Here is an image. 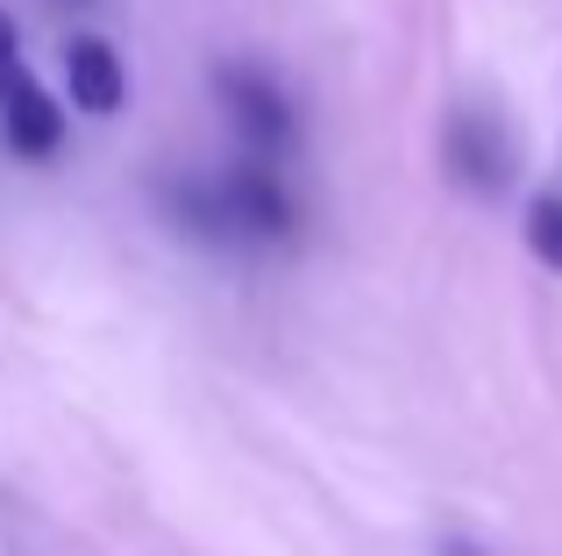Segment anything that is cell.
Here are the masks:
<instances>
[{"label":"cell","instance_id":"52a82bcc","mask_svg":"<svg viewBox=\"0 0 562 556\" xmlns=\"http://www.w3.org/2000/svg\"><path fill=\"white\" fill-rule=\"evenodd\" d=\"M14 71H29V65H22V36H14V22L0 14V86H8Z\"/></svg>","mask_w":562,"mask_h":556},{"label":"cell","instance_id":"5b68a950","mask_svg":"<svg viewBox=\"0 0 562 556\" xmlns=\"http://www.w3.org/2000/svg\"><path fill=\"white\" fill-rule=\"evenodd\" d=\"M65 79H71V100H79L86 114H114L128 100L122 57H114V43H100V36H79L65 51Z\"/></svg>","mask_w":562,"mask_h":556},{"label":"cell","instance_id":"277c9868","mask_svg":"<svg viewBox=\"0 0 562 556\" xmlns=\"http://www.w3.org/2000/svg\"><path fill=\"white\" fill-rule=\"evenodd\" d=\"M0 136H8L14 157H50L57 143H65V114H57V100L43 93L29 71H14V79L0 86Z\"/></svg>","mask_w":562,"mask_h":556},{"label":"cell","instance_id":"6da1fadb","mask_svg":"<svg viewBox=\"0 0 562 556\" xmlns=\"http://www.w3.org/2000/svg\"><path fill=\"white\" fill-rule=\"evenodd\" d=\"M441 165H449V179L463 186V193H477V200L506 193L513 186V136H506V122L484 114V108H456L449 129H441Z\"/></svg>","mask_w":562,"mask_h":556},{"label":"cell","instance_id":"8992f818","mask_svg":"<svg viewBox=\"0 0 562 556\" xmlns=\"http://www.w3.org/2000/svg\"><path fill=\"white\" fill-rule=\"evenodd\" d=\"M527 251L549 271H562V193H541L535 208H527Z\"/></svg>","mask_w":562,"mask_h":556},{"label":"cell","instance_id":"3957f363","mask_svg":"<svg viewBox=\"0 0 562 556\" xmlns=\"http://www.w3.org/2000/svg\"><path fill=\"white\" fill-rule=\"evenodd\" d=\"M221 200H228L235 243H278V236H292V193H285V186H278L263 165L221 171Z\"/></svg>","mask_w":562,"mask_h":556},{"label":"cell","instance_id":"7a4b0ae2","mask_svg":"<svg viewBox=\"0 0 562 556\" xmlns=\"http://www.w3.org/2000/svg\"><path fill=\"white\" fill-rule=\"evenodd\" d=\"M214 86H221V108L235 114V129H243L257 151H285V143H292V100L271 86V71H257V65H221Z\"/></svg>","mask_w":562,"mask_h":556},{"label":"cell","instance_id":"ba28073f","mask_svg":"<svg viewBox=\"0 0 562 556\" xmlns=\"http://www.w3.org/2000/svg\"><path fill=\"white\" fill-rule=\"evenodd\" d=\"M71 8H86V0H71Z\"/></svg>","mask_w":562,"mask_h":556}]
</instances>
